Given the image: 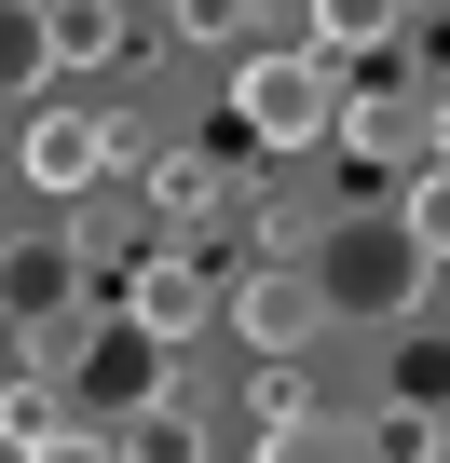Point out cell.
I'll list each match as a JSON object with an SVG mask.
<instances>
[{
    "mask_svg": "<svg viewBox=\"0 0 450 463\" xmlns=\"http://www.w3.org/2000/svg\"><path fill=\"white\" fill-rule=\"evenodd\" d=\"M314 273H328V314L341 327H409L423 287H436V260L409 246V218H341L328 246H314Z\"/></svg>",
    "mask_w": 450,
    "mask_h": 463,
    "instance_id": "1",
    "label": "cell"
},
{
    "mask_svg": "<svg viewBox=\"0 0 450 463\" xmlns=\"http://www.w3.org/2000/svg\"><path fill=\"white\" fill-rule=\"evenodd\" d=\"M233 123H246V150H328L341 137V69L314 42H260L233 69Z\"/></svg>",
    "mask_w": 450,
    "mask_h": 463,
    "instance_id": "2",
    "label": "cell"
},
{
    "mask_svg": "<svg viewBox=\"0 0 450 463\" xmlns=\"http://www.w3.org/2000/svg\"><path fill=\"white\" fill-rule=\"evenodd\" d=\"M218 327H233L246 354H273V368H287V354H301V341H328L341 314H328V273H314V260H246Z\"/></svg>",
    "mask_w": 450,
    "mask_h": 463,
    "instance_id": "3",
    "label": "cell"
},
{
    "mask_svg": "<svg viewBox=\"0 0 450 463\" xmlns=\"http://www.w3.org/2000/svg\"><path fill=\"white\" fill-rule=\"evenodd\" d=\"M218 314H233V287H218L205 260H177V246H137V273H123V341L177 354V341H205Z\"/></svg>",
    "mask_w": 450,
    "mask_h": 463,
    "instance_id": "4",
    "label": "cell"
},
{
    "mask_svg": "<svg viewBox=\"0 0 450 463\" xmlns=\"http://www.w3.org/2000/svg\"><path fill=\"white\" fill-rule=\"evenodd\" d=\"M28 191H55V204H82V191H110V164H137V137L123 123H96V109H28Z\"/></svg>",
    "mask_w": 450,
    "mask_h": 463,
    "instance_id": "5",
    "label": "cell"
},
{
    "mask_svg": "<svg viewBox=\"0 0 450 463\" xmlns=\"http://www.w3.org/2000/svg\"><path fill=\"white\" fill-rule=\"evenodd\" d=\"M42 28H55V69H110V55H137V14H123V0H42Z\"/></svg>",
    "mask_w": 450,
    "mask_h": 463,
    "instance_id": "6",
    "label": "cell"
},
{
    "mask_svg": "<svg viewBox=\"0 0 450 463\" xmlns=\"http://www.w3.org/2000/svg\"><path fill=\"white\" fill-rule=\"evenodd\" d=\"M409 137L436 150V109H409V96H382V82H369V96H341V150H355V164H396Z\"/></svg>",
    "mask_w": 450,
    "mask_h": 463,
    "instance_id": "7",
    "label": "cell"
},
{
    "mask_svg": "<svg viewBox=\"0 0 450 463\" xmlns=\"http://www.w3.org/2000/svg\"><path fill=\"white\" fill-rule=\"evenodd\" d=\"M123 463H205V409L164 382V395H137V422H123Z\"/></svg>",
    "mask_w": 450,
    "mask_h": 463,
    "instance_id": "8",
    "label": "cell"
},
{
    "mask_svg": "<svg viewBox=\"0 0 450 463\" xmlns=\"http://www.w3.org/2000/svg\"><path fill=\"white\" fill-rule=\"evenodd\" d=\"M0 314H14V327L69 314V246H0Z\"/></svg>",
    "mask_w": 450,
    "mask_h": 463,
    "instance_id": "9",
    "label": "cell"
},
{
    "mask_svg": "<svg viewBox=\"0 0 450 463\" xmlns=\"http://www.w3.org/2000/svg\"><path fill=\"white\" fill-rule=\"evenodd\" d=\"M42 69H55L42 0H0V109H14V96H42Z\"/></svg>",
    "mask_w": 450,
    "mask_h": 463,
    "instance_id": "10",
    "label": "cell"
},
{
    "mask_svg": "<svg viewBox=\"0 0 450 463\" xmlns=\"http://www.w3.org/2000/svg\"><path fill=\"white\" fill-rule=\"evenodd\" d=\"M150 204H164V218H218V204H233V177H218L205 150H150Z\"/></svg>",
    "mask_w": 450,
    "mask_h": 463,
    "instance_id": "11",
    "label": "cell"
},
{
    "mask_svg": "<svg viewBox=\"0 0 450 463\" xmlns=\"http://www.w3.org/2000/svg\"><path fill=\"white\" fill-rule=\"evenodd\" d=\"M260 463H369V436L328 422V409H301V422H260Z\"/></svg>",
    "mask_w": 450,
    "mask_h": 463,
    "instance_id": "12",
    "label": "cell"
},
{
    "mask_svg": "<svg viewBox=\"0 0 450 463\" xmlns=\"http://www.w3.org/2000/svg\"><path fill=\"white\" fill-rule=\"evenodd\" d=\"M409 0H314V55H355V42H396Z\"/></svg>",
    "mask_w": 450,
    "mask_h": 463,
    "instance_id": "13",
    "label": "cell"
},
{
    "mask_svg": "<svg viewBox=\"0 0 450 463\" xmlns=\"http://www.w3.org/2000/svg\"><path fill=\"white\" fill-rule=\"evenodd\" d=\"M82 314H42V327H14V354H28V382H82Z\"/></svg>",
    "mask_w": 450,
    "mask_h": 463,
    "instance_id": "14",
    "label": "cell"
},
{
    "mask_svg": "<svg viewBox=\"0 0 450 463\" xmlns=\"http://www.w3.org/2000/svg\"><path fill=\"white\" fill-rule=\"evenodd\" d=\"M42 436H69L55 382H0V449H42Z\"/></svg>",
    "mask_w": 450,
    "mask_h": 463,
    "instance_id": "15",
    "label": "cell"
},
{
    "mask_svg": "<svg viewBox=\"0 0 450 463\" xmlns=\"http://www.w3.org/2000/svg\"><path fill=\"white\" fill-rule=\"evenodd\" d=\"M396 218H409V246H423V260H450V164H423Z\"/></svg>",
    "mask_w": 450,
    "mask_h": 463,
    "instance_id": "16",
    "label": "cell"
},
{
    "mask_svg": "<svg viewBox=\"0 0 450 463\" xmlns=\"http://www.w3.org/2000/svg\"><path fill=\"white\" fill-rule=\"evenodd\" d=\"M14 463H123V436H82V422H69V436H42V449H14Z\"/></svg>",
    "mask_w": 450,
    "mask_h": 463,
    "instance_id": "17",
    "label": "cell"
},
{
    "mask_svg": "<svg viewBox=\"0 0 450 463\" xmlns=\"http://www.w3.org/2000/svg\"><path fill=\"white\" fill-rule=\"evenodd\" d=\"M246 28V0H177V42H233Z\"/></svg>",
    "mask_w": 450,
    "mask_h": 463,
    "instance_id": "18",
    "label": "cell"
}]
</instances>
